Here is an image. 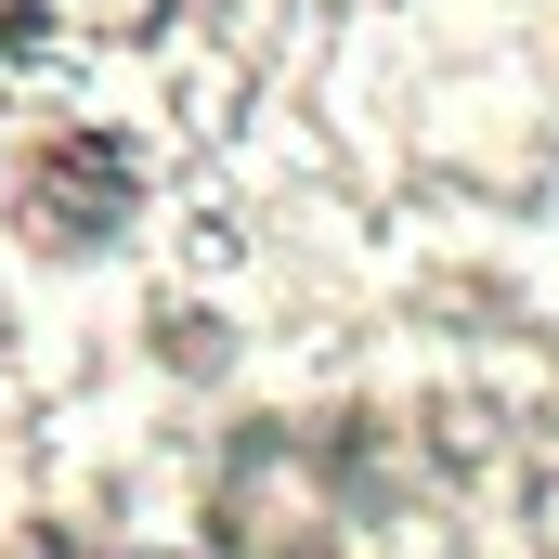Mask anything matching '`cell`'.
<instances>
[{
    "label": "cell",
    "instance_id": "cell-1",
    "mask_svg": "<svg viewBox=\"0 0 559 559\" xmlns=\"http://www.w3.org/2000/svg\"><path fill=\"white\" fill-rule=\"evenodd\" d=\"M0 52H13V0H0Z\"/></svg>",
    "mask_w": 559,
    "mask_h": 559
}]
</instances>
